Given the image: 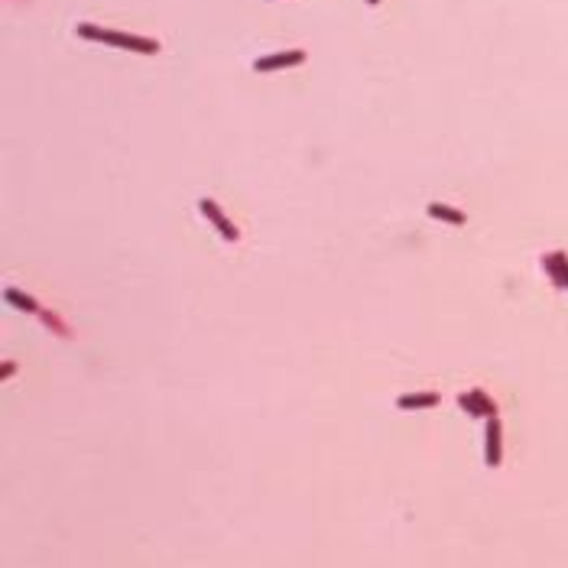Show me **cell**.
<instances>
[{
	"mask_svg": "<svg viewBox=\"0 0 568 568\" xmlns=\"http://www.w3.org/2000/svg\"><path fill=\"white\" fill-rule=\"evenodd\" d=\"M367 3H371V7H377V3H380V0H367Z\"/></svg>",
	"mask_w": 568,
	"mask_h": 568,
	"instance_id": "11",
	"label": "cell"
},
{
	"mask_svg": "<svg viewBox=\"0 0 568 568\" xmlns=\"http://www.w3.org/2000/svg\"><path fill=\"white\" fill-rule=\"evenodd\" d=\"M78 36L98 39V42H108V46H114V49L143 52V55H153V52H160V42H156V39L130 36V33H117V29H101V26H91V23H82V26H78Z\"/></svg>",
	"mask_w": 568,
	"mask_h": 568,
	"instance_id": "1",
	"label": "cell"
},
{
	"mask_svg": "<svg viewBox=\"0 0 568 568\" xmlns=\"http://www.w3.org/2000/svg\"><path fill=\"white\" fill-rule=\"evenodd\" d=\"M306 62V52L302 49H289V52H273V55H263L257 59V72H273V69H293V65Z\"/></svg>",
	"mask_w": 568,
	"mask_h": 568,
	"instance_id": "3",
	"label": "cell"
},
{
	"mask_svg": "<svg viewBox=\"0 0 568 568\" xmlns=\"http://www.w3.org/2000/svg\"><path fill=\"white\" fill-rule=\"evenodd\" d=\"M198 208H201V214H205V218H211V221L218 224V231H221L224 237H227V240H237V227L231 221H227V218H224L221 214V208H218V201H214V198H201V201H198Z\"/></svg>",
	"mask_w": 568,
	"mask_h": 568,
	"instance_id": "4",
	"label": "cell"
},
{
	"mask_svg": "<svg viewBox=\"0 0 568 568\" xmlns=\"http://www.w3.org/2000/svg\"><path fill=\"white\" fill-rule=\"evenodd\" d=\"M484 458H487V465L491 468H497L500 465V419L497 416H491L487 419V435H484Z\"/></svg>",
	"mask_w": 568,
	"mask_h": 568,
	"instance_id": "6",
	"label": "cell"
},
{
	"mask_svg": "<svg viewBox=\"0 0 568 568\" xmlns=\"http://www.w3.org/2000/svg\"><path fill=\"white\" fill-rule=\"evenodd\" d=\"M458 406L465 409L468 416H478V419H491L497 416V403L484 390H471V393H461L458 396Z\"/></svg>",
	"mask_w": 568,
	"mask_h": 568,
	"instance_id": "2",
	"label": "cell"
},
{
	"mask_svg": "<svg viewBox=\"0 0 568 568\" xmlns=\"http://www.w3.org/2000/svg\"><path fill=\"white\" fill-rule=\"evenodd\" d=\"M399 409H432L439 406V393H406L396 399Z\"/></svg>",
	"mask_w": 568,
	"mask_h": 568,
	"instance_id": "7",
	"label": "cell"
},
{
	"mask_svg": "<svg viewBox=\"0 0 568 568\" xmlns=\"http://www.w3.org/2000/svg\"><path fill=\"white\" fill-rule=\"evenodd\" d=\"M39 315H42V321H46V325H49V328H55V332H59V334H65L62 321L55 319V315H49V312H39Z\"/></svg>",
	"mask_w": 568,
	"mask_h": 568,
	"instance_id": "10",
	"label": "cell"
},
{
	"mask_svg": "<svg viewBox=\"0 0 568 568\" xmlns=\"http://www.w3.org/2000/svg\"><path fill=\"white\" fill-rule=\"evenodd\" d=\"M429 218L445 221V224H465V221H468V218H465V211L452 208V205H442V201H432V205H429Z\"/></svg>",
	"mask_w": 568,
	"mask_h": 568,
	"instance_id": "8",
	"label": "cell"
},
{
	"mask_svg": "<svg viewBox=\"0 0 568 568\" xmlns=\"http://www.w3.org/2000/svg\"><path fill=\"white\" fill-rule=\"evenodd\" d=\"M3 299L10 302L13 309H23V312H39V302L33 296H26V293H20V289H7L3 293Z\"/></svg>",
	"mask_w": 568,
	"mask_h": 568,
	"instance_id": "9",
	"label": "cell"
},
{
	"mask_svg": "<svg viewBox=\"0 0 568 568\" xmlns=\"http://www.w3.org/2000/svg\"><path fill=\"white\" fill-rule=\"evenodd\" d=\"M543 267H545V273L552 276V283L562 286V289H568V257L562 254V250H556V254H545Z\"/></svg>",
	"mask_w": 568,
	"mask_h": 568,
	"instance_id": "5",
	"label": "cell"
}]
</instances>
